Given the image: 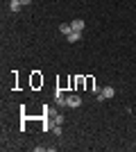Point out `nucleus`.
I'll return each instance as SVG.
<instances>
[{
    "label": "nucleus",
    "mask_w": 136,
    "mask_h": 152,
    "mask_svg": "<svg viewBox=\"0 0 136 152\" xmlns=\"http://www.w3.org/2000/svg\"><path fill=\"white\" fill-rule=\"evenodd\" d=\"M79 104H82L79 95H66V107H79Z\"/></svg>",
    "instance_id": "obj_1"
},
{
    "label": "nucleus",
    "mask_w": 136,
    "mask_h": 152,
    "mask_svg": "<svg viewBox=\"0 0 136 152\" xmlns=\"http://www.w3.org/2000/svg\"><path fill=\"white\" fill-rule=\"evenodd\" d=\"M71 25H73V32H84L86 23H84V20H82V18H75V20H73V23H71Z\"/></svg>",
    "instance_id": "obj_2"
},
{
    "label": "nucleus",
    "mask_w": 136,
    "mask_h": 152,
    "mask_svg": "<svg viewBox=\"0 0 136 152\" xmlns=\"http://www.w3.org/2000/svg\"><path fill=\"white\" fill-rule=\"evenodd\" d=\"M59 32H61L64 37H68V34L73 32V25H71V23H61V25H59Z\"/></svg>",
    "instance_id": "obj_3"
},
{
    "label": "nucleus",
    "mask_w": 136,
    "mask_h": 152,
    "mask_svg": "<svg viewBox=\"0 0 136 152\" xmlns=\"http://www.w3.org/2000/svg\"><path fill=\"white\" fill-rule=\"evenodd\" d=\"M66 39H68L71 43H77V41H82V32H71Z\"/></svg>",
    "instance_id": "obj_4"
},
{
    "label": "nucleus",
    "mask_w": 136,
    "mask_h": 152,
    "mask_svg": "<svg viewBox=\"0 0 136 152\" xmlns=\"http://www.w3.org/2000/svg\"><path fill=\"white\" fill-rule=\"evenodd\" d=\"M102 95L109 100V98H113L116 95V91H113V86H102Z\"/></svg>",
    "instance_id": "obj_5"
},
{
    "label": "nucleus",
    "mask_w": 136,
    "mask_h": 152,
    "mask_svg": "<svg viewBox=\"0 0 136 152\" xmlns=\"http://www.w3.org/2000/svg\"><path fill=\"white\" fill-rule=\"evenodd\" d=\"M55 100H57L59 104H66V95H64V91H61V89L55 91Z\"/></svg>",
    "instance_id": "obj_6"
},
{
    "label": "nucleus",
    "mask_w": 136,
    "mask_h": 152,
    "mask_svg": "<svg viewBox=\"0 0 136 152\" xmlns=\"http://www.w3.org/2000/svg\"><path fill=\"white\" fill-rule=\"evenodd\" d=\"M20 7H23L20 0H9V9H12V12H20Z\"/></svg>",
    "instance_id": "obj_7"
},
{
    "label": "nucleus",
    "mask_w": 136,
    "mask_h": 152,
    "mask_svg": "<svg viewBox=\"0 0 136 152\" xmlns=\"http://www.w3.org/2000/svg\"><path fill=\"white\" fill-rule=\"evenodd\" d=\"M52 132H55V134H57V136H61V125H59V123H57V125H55V127H52Z\"/></svg>",
    "instance_id": "obj_8"
},
{
    "label": "nucleus",
    "mask_w": 136,
    "mask_h": 152,
    "mask_svg": "<svg viewBox=\"0 0 136 152\" xmlns=\"http://www.w3.org/2000/svg\"><path fill=\"white\" fill-rule=\"evenodd\" d=\"M23 2V7H27V5H32V0H20Z\"/></svg>",
    "instance_id": "obj_9"
}]
</instances>
